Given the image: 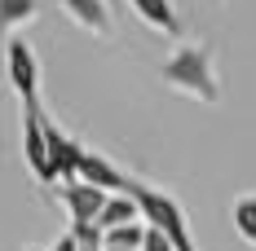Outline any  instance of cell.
I'll return each instance as SVG.
<instances>
[{"label": "cell", "mask_w": 256, "mask_h": 251, "mask_svg": "<svg viewBox=\"0 0 256 251\" xmlns=\"http://www.w3.org/2000/svg\"><path fill=\"white\" fill-rule=\"evenodd\" d=\"M4 71H9V88L18 93L22 110L40 106V62H36V49L26 44L22 35H9V44H4Z\"/></svg>", "instance_id": "cell-3"}, {"label": "cell", "mask_w": 256, "mask_h": 251, "mask_svg": "<svg viewBox=\"0 0 256 251\" xmlns=\"http://www.w3.org/2000/svg\"><path fill=\"white\" fill-rule=\"evenodd\" d=\"M124 194L137 203V216H146V225L159 229V234L168 238L172 251H199L194 238H190V225H186V212L177 207L172 194H164V190H154V185H142V181H132V176H128Z\"/></svg>", "instance_id": "cell-2"}, {"label": "cell", "mask_w": 256, "mask_h": 251, "mask_svg": "<svg viewBox=\"0 0 256 251\" xmlns=\"http://www.w3.org/2000/svg\"><path fill=\"white\" fill-rule=\"evenodd\" d=\"M40 18V0H0V31H18V26Z\"/></svg>", "instance_id": "cell-11"}, {"label": "cell", "mask_w": 256, "mask_h": 251, "mask_svg": "<svg viewBox=\"0 0 256 251\" xmlns=\"http://www.w3.org/2000/svg\"><path fill=\"white\" fill-rule=\"evenodd\" d=\"M102 251H110V247H102Z\"/></svg>", "instance_id": "cell-17"}, {"label": "cell", "mask_w": 256, "mask_h": 251, "mask_svg": "<svg viewBox=\"0 0 256 251\" xmlns=\"http://www.w3.org/2000/svg\"><path fill=\"white\" fill-rule=\"evenodd\" d=\"M53 251H80V247L71 243V234H66V238H58V243H53Z\"/></svg>", "instance_id": "cell-16"}, {"label": "cell", "mask_w": 256, "mask_h": 251, "mask_svg": "<svg viewBox=\"0 0 256 251\" xmlns=\"http://www.w3.org/2000/svg\"><path fill=\"white\" fill-rule=\"evenodd\" d=\"M44 154H49L53 185H66V181H76L80 159H84V146H80L76 137H66V132L53 124L49 115H44Z\"/></svg>", "instance_id": "cell-4"}, {"label": "cell", "mask_w": 256, "mask_h": 251, "mask_svg": "<svg viewBox=\"0 0 256 251\" xmlns=\"http://www.w3.org/2000/svg\"><path fill=\"white\" fill-rule=\"evenodd\" d=\"M22 159H26V168H31V176L40 185H53L49 154H44V110L40 106L22 110Z\"/></svg>", "instance_id": "cell-5"}, {"label": "cell", "mask_w": 256, "mask_h": 251, "mask_svg": "<svg viewBox=\"0 0 256 251\" xmlns=\"http://www.w3.org/2000/svg\"><path fill=\"white\" fill-rule=\"evenodd\" d=\"M234 229H238V238L256 247V194H243V199H234Z\"/></svg>", "instance_id": "cell-12"}, {"label": "cell", "mask_w": 256, "mask_h": 251, "mask_svg": "<svg viewBox=\"0 0 256 251\" xmlns=\"http://www.w3.org/2000/svg\"><path fill=\"white\" fill-rule=\"evenodd\" d=\"M164 84L177 88L194 101H212L221 97V79H216V66H212V49L208 44H177L164 62Z\"/></svg>", "instance_id": "cell-1"}, {"label": "cell", "mask_w": 256, "mask_h": 251, "mask_svg": "<svg viewBox=\"0 0 256 251\" xmlns=\"http://www.w3.org/2000/svg\"><path fill=\"white\" fill-rule=\"evenodd\" d=\"M132 4V13L142 18V22L159 31V35H181V13L172 0H128Z\"/></svg>", "instance_id": "cell-9"}, {"label": "cell", "mask_w": 256, "mask_h": 251, "mask_svg": "<svg viewBox=\"0 0 256 251\" xmlns=\"http://www.w3.org/2000/svg\"><path fill=\"white\" fill-rule=\"evenodd\" d=\"M132 221H142L137 216V203L128 199V194H110L106 199V207H102V216H98V229H120V225H132Z\"/></svg>", "instance_id": "cell-10"}, {"label": "cell", "mask_w": 256, "mask_h": 251, "mask_svg": "<svg viewBox=\"0 0 256 251\" xmlns=\"http://www.w3.org/2000/svg\"><path fill=\"white\" fill-rule=\"evenodd\" d=\"M71 243H76L80 251H93V247H102V229L98 225H76V221H71Z\"/></svg>", "instance_id": "cell-14"}, {"label": "cell", "mask_w": 256, "mask_h": 251, "mask_svg": "<svg viewBox=\"0 0 256 251\" xmlns=\"http://www.w3.org/2000/svg\"><path fill=\"white\" fill-rule=\"evenodd\" d=\"M142 238H146V225L132 221V225L106 229V234H102V247H110V251H137V247H142Z\"/></svg>", "instance_id": "cell-13"}, {"label": "cell", "mask_w": 256, "mask_h": 251, "mask_svg": "<svg viewBox=\"0 0 256 251\" xmlns=\"http://www.w3.org/2000/svg\"><path fill=\"white\" fill-rule=\"evenodd\" d=\"M137 251H172V247H168V238H164L159 229L146 225V238H142V247H137Z\"/></svg>", "instance_id": "cell-15"}, {"label": "cell", "mask_w": 256, "mask_h": 251, "mask_svg": "<svg viewBox=\"0 0 256 251\" xmlns=\"http://www.w3.org/2000/svg\"><path fill=\"white\" fill-rule=\"evenodd\" d=\"M58 194H62V203H66V212H71L76 225H98L106 199H110V194L93 190V185H84V181H66V185H58Z\"/></svg>", "instance_id": "cell-6"}, {"label": "cell", "mask_w": 256, "mask_h": 251, "mask_svg": "<svg viewBox=\"0 0 256 251\" xmlns=\"http://www.w3.org/2000/svg\"><path fill=\"white\" fill-rule=\"evenodd\" d=\"M62 4V13L80 26V31H88V35H110V4L106 0H58Z\"/></svg>", "instance_id": "cell-8"}, {"label": "cell", "mask_w": 256, "mask_h": 251, "mask_svg": "<svg viewBox=\"0 0 256 251\" xmlns=\"http://www.w3.org/2000/svg\"><path fill=\"white\" fill-rule=\"evenodd\" d=\"M76 181L93 185V190H102V194H124V190H128V172H120L110 159H102V154H93V150H84Z\"/></svg>", "instance_id": "cell-7"}]
</instances>
